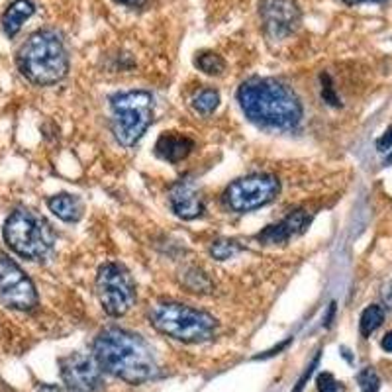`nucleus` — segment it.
Instances as JSON below:
<instances>
[{
	"label": "nucleus",
	"mask_w": 392,
	"mask_h": 392,
	"mask_svg": "<svg viewBox=\"0 0 392 392\" xmlns=\"http://www.w3.org/2000/svg\"><path fill=\"white\" fill-rule=\"evenodd\" d=\"M357 381H359V386L363 388V392H377L379 386H381V379H379V374L372 371L371 367L363 369L359 372V377H357Z\"/></svg>",
	"instance_id": "22"
},
{
	"label": "nucleus",
	"mask_w": 392,
	"mask_h": 392,
	"mask_svg": "<svg viewBox=\"0 0 392 392\" xmlns=\"http://www.w3.org/2000/svg\"><path fill=\"white\" fill-rule=\"evenodd\" d=\"M49 212L57 216L63 222H78L83 218V202L78 196L67 195V192H59V195L51 196L48 200Z\"/></svg>",
	"instance_id": "16"
},
{
	"label": "nucleus",
	"mask_w": 392,
	"mask_h": 392,
	"mask_svg": "<svg viewBox=\"0 0 392 392\" xmlns=\"http://www.w3.org/2000/svg\"><path fill=\"white\" fill-rule=\"evenodd\" d=\"M195 65L206 75H222L225 71V61L222 55H218L214 51H200L195 59Z\"/></svg>",
	"instance_id": "19"
},
{
	"label": "nucleus",
	"mask_w": 392,
	"mask_h": 392,
	"mask_svg": "<svg viewBox=\"0 0 392 392\" xmlns=\"http://www.w3.org/2000/svg\"><path fill=\"white\" fill-rule=\"evenodd\" d=\"M0 304L22 312L38 306V290L31 279L10 257H0Z\"/></svg>",
	"instance_id": "9"
},
{
	"label": "nucleus",
	"mask_w": 392,
	"mask_h": 392,
	"mask_svg": "<svg viewBox=\"0 0 392 392\" xmlns=\"http://www.w3.org/2000/svg\"><path fill=\"white\" fill-rule=\"evenodd\" d=\"M38 392H83V391H77V388H71L67 384H43V386H39Z\"/></svg>",
	"instance_id": "27"
},
{
	"label": "nucleus",
	"mask_w": 392,
	"mask_h": 392,
	"mask_svg": "<svg viewBox=\"0 0 392 392\" xmlns=\"http://www.w3.org/2000/svg\"><path fill=\"white\" fill-rule=\"evenodd\" d=\"M183 284H185L190 293L206 294L212 290V281H210L200 269H196V267L186 269L185 274H183Z\"/></svg>",
	"instance_id": "20"
},
{
	"label": "nucleus",
	"mask_w": 392,
	"mask_h": 392,
	"mask_svg": "<svg viewBox=\"0 0 392 392\" xmlns=\"http://www.w3.org/2000/svg\"><path fill=\"white\" fill-rule=\"evenodd\" d=\"M97 296L108 316L120 318L136 304V281L124 265L108 261L97 273Z\"/></svg>",
	"instance_id": "7"
},
{
	"label": "nucleus",
	"mask_w": 392,
	"mask_h": 392,
	"mask_svg": "<svg viewBox=\"0 0 392 392\" xmlns=\"http://www.w3.org/2000/svg\"><path fill=\"white\" fill-rule=\"evenodd\" d=\"M239 251V245L235 244V241H230V239H218L214 244L210 245V253L214 259L218 261H227V259H232L235 253Z\"/></svg>",
	"instance_id": "21"
},
{
	"label": "nucleus",
	"mask_w": 392,
	"mask_h": 392,
	"mask_svg": "<svg viewBox=\"0 0 392 392\" xmlns=\"http://www.w3.org/2000/svg\"><path fill=\"white\" fill-rule=\"evenodd\" d=\"M190 104H192V108H195L198 114L210 116L216 108L220 106V92L214 90V88H202V90H198L195 97H192Z\"/></svg>",
	"instance_id": "17"
},
{
	"label": "nucleus",
	"mask_w": 392,
	"mask_h": 392,
	"mask_svg": "<svg viewBox=\"0 0 392 392\" xmlns=\"http://www.w3.org/2000/svg\"><path fill=\"white\" fill-rule=\"evenodd\" d=\"M377 149L382 151V153H384V151H391L392 149V126L388 127V130H386V132H384L379 139H377Z\"/></svg>",
	"instance_id": "26"
},
{
	"label": "nucleus",
	"mask_w": 392,
	"mask_h": 392,
	"mask_svg": "<svg viewBox=\"0 0 392 392\" xmlns=\"http://www.w3.org/2000/svg\"><path fill=\"white\" fill-rule=\"evenodd\" d=\"M36 12V6L31 0H14L10 4L8 8L4 10L2 14V31L8 36V38H14L18 34L24 22Z\"/></svg>",
	"instance_id": "15"
},
{
	"label": "nucleus",
	"mask_w": 392,
	"mask_h": 392,
	"mask_svg": "<svg viewBox=\"0 0 392 392\" xmlns=\"http://www.w3.org/2000/svg\"><path fill=\"white\" fill-rule=\"evenodd\" d=\"M322 98L323 102H328V104H332V106H340V98H337L335 90H333L330 75H322Z\"/></svg>",
	"instance_id": "24"
},
{
	"label": "nucleus",
	"mask_w": 392,
	"mask_h": 392,
	"mask_svg": "<svg viewBox=\"0 0 392 392\" xmlns=\"http://www.w3.org/2000/svg\"><path fill=\"white\" fill-rule=\"evenodd\" d=\"M384 322V310L379 304H371L367 306L361 314L359 320V330H361L363 337H369L372 332H377L381 328V323Z\"/></svg>",
	"instance_id": "18"
},
{
	"label": "nucleus",
	"mask_w": 392,
	"mask_h": 392,
	"mask_svg": "<svg viewBox=\"0 0 392 392\" xmlns=\"http://www.w3.org/2000/svg\"><path fill=\"white\" fill-rule=\"evenodd\" d=\"M237 102L247 120L269 130H294L302 122V102L283 80L251 77L237 88Z\"/></svg>",
	"instance_id": "1"
},
{
	"label": "nucleus",
	"mask_w": 392,
	"mask_h": 392,
	"mask_svg": "<svg viewBox=\"0 0 392 392\" xmlns=\"http://www.w3.org/2000/svg\"><path fill=\"white\" fill-rule=\"evenodd\" d=\"M318 392H340V384L333 379L332 372H320L316 379Z\"/></svg>",
	"instance_id": "23"
},
{
	"label": "nucleus",
	"mask_w": 392,
	"mask_h": 392,
	"mask_svg": "<svg viewBox=\"0 0 392 392\" xmlns=\"http://www.w3.org/2000/svg\"><path fill=\"white\" fill-rule=\"evenodd\" d=\"M169 204L171 210L183 220H196L204 212V202L200 195L196 192L192 183L188 181H176L169 188Z\"/></svg>",
	"instance_id": "13"
},
{
	"label": "nucleus",
	"mask_w": 392,
	"mask_h": 392,
	"mask_svg": "<svg viewBox=\"0 0 392 392\" xmlns=\"http://www.w3.org/2000/svg\"><path fill=\"white\" fill-rule=\"evenodd\" d=\"M381 347L386 353H392V332H388L386 335H384V337H382Z\"/></svg>",
	"instance_id": "28"
},
{
	"label": "nucleus",
	"mask_w": 392,
	"mask_h": 392,
	"mask_svg": "<svg viewBox=\"0 0 392 392\" xmlns=\"http://www.w3.org/2000/svg\"><path fill=\"white\" fill-rule=\"evenodd\" d=\"M63 382L83 392H98L102 388V369L94 355L73 353L59 361Z\"/></svg>",
	"instance_id": "11"
},
{
	"label": "nucleus",
	"mask_w": 392,
	"mask_h": 392,
	"mask_svg": "<svg viewBox=\"0 0 392 392\" xmlns=\"http://www.w3.org/2000/svg\"><path fill=\"white\" fill-rule=\"evenodd\" d=\"M279 192H281V183L276 176L255 173V175L241 176L225 186L224 202L230 210H234L237 214H245L273 202Z\"/></svg>",
	"instance_id": "8"
},
{
	"label": "nucleus",
	"mask_w": 392,
	"mask_h": 392,
	"mask_svg": "<svg viewBox=\"0 0 392 392\" xmlns=\"http://www.w3.org/2000/svg\"><path fill=\"white\" fill-rule=\"evenodd\" d=\"M4 241L8 247L24 259L43 261L53 253L55 247V232L41 216L28 208H18L4 222Z\"/></svg>",
	"instance_id": "5"
},
{
	"label": "nucleus",
	"mask_w": 392,
	"mask_h": 392,
	"mask_svg": "<svg viewBox=\"0 0 392 392\" xmlns=\"http://www.w3.org/2000/svg\"><path fill=\"white\" fill-rule=\"evenodd\" d=\"M20 73L31 85L49 87L67 77L69 53L55 29H38L29 36L16 55Z\"/></svg>",
	"instance_id": "3"
},
{
	"label": "nucleus",
	"mask_w": 392,
	"mask_h": 392,
	"mask_svg": "<svg viewBox=\"0 0 392 392\" xmlns=\"http://www.w3.org/2000/svg\"><path fill=\"white\" fill-rule=\"evenodd\" d=\"M345 4H363V2H381V0H343Z\"/></svg>",
	"instance_id": "31"
},
{
	"label": "nucleus",
	"mask_w": 392,
	"mask_h": 392,
	"mask_svg": "<svg viewBox=\"0 0 392 392\" xmlns=\"http://www.w3.org/2000/svg\"><path fill=\"white\" fill-rule=\"evenodd\" d=\"M157 332L183 343H202L214 337L218 320L212 314L181 302H159L149 314Z\"/></svg>",
	"instance_id": "4"
},
{
	"label": "nucleus",
	"mask_w": 392,
	"mask_h": 392,
	"mask_svg": "<svg viewBox=\"0 0 392 392\" xmlns=\"http://www.w3.org/2000/svg\"><path fill=\"white\" fill-rule=\"evenodd\" d=\"M259 14L263 20V29L267 38L283 41L290 38L300 26V8L296 0H261Z\"/></svg>",
	"instance_id": "10"
},
{
	"label": "nucleus",
	"mask_w": 392,
	"mask_h": 392,
	"mask_svg": "<svg viewBox=\"0 0 392 392\" xmlns=\"http://www.w3.org/2000/svg\"><path fill=\"white\" fill-rule=\"evenodd\" d=\"M92 355L102 371L130 384L151 381L159 372L151 345L141 335L114 326L98 333Z\"/></svg>",
	"instance_id": "2"
},
{
	"label": "nucleus",
	"mask_w": 392,
	"mask_h": 392,
	"mask_svg": "<svg viewBox=\"0 0 392 392\" xmlns=\"http://www.w3.org/2000/svg\"><path fill=\"white\" fill-rule=\"evenodd\" d=\"M391 163H392V151H391V153H388V157L384 159V165H391Z\"/></svg>",
	"instance_id": "32"
},
{
	"label": "nucleus",
	"mask_w": 392,
	"mask_h": 392,
	"mask_svg": "<svg viewBox=\"0 0 392 392\" xmlns=\"http://www.w3.org/2000/svg\"><path fill=\"white\" fill-rule=\"evenodd\" d=\"M118 4H124V6H132V8H139L146 4V0H116Z\"/></svg>",
	"instance_id": "29"
},
{
	"label": "nucleus",
	"mask_w": 392,
	"mask_h": 392,
	"mask_svg": "<svg viewBox=\"0 0 392 392\" xmlns=\"http://www.w3.org/2000/svg\"><path fill=\"white\" fill-rule=\"evenodd\" d=\"M112 134L124 147H134L153 122V97L147 90H126L110 97Z\"/></svg>",
	"instance_id": "6"
},
{
	"label": "nucleus",
	"mask_w": 392,
	"mask_h": 392,
	"mask_svg": "<svg viewBox=\"0 0 392 392\" xmlns=\"http://www.w3.org/2000/svg\"><path fill=\"white\" fill-rule=\"evenodd\" d=\"M318 363H320V351L316 353V357L312 359V363L306 367V371L302 372V377L298 379V382H296V388H294L293 392H302L304 391V386H306V382H308V379L312 377V372H314V369L318 367Z\"/></svg>",
	"instance_id": "25"
},
{
	"label": "nucleus",
	"mask_w": 392,
	"mask_h": 392,
	"mask_svg": "<svg viewBox=\"0 0 392 392\" xmlns=\"http://www.w3.org/2000/svg\"><path fill=\"white\" fill-rule=\"evenodd\" d=\"M310 222H312V216L308 214L306 210H294L286 218H283L279 224L267 225L263 232L257 234V239L265 245L286 244L288 239L304 234L308 230Z\"/></svg>",
	"instance_id": "12"
},
{
	"label": "nucleus",
	"mask_w": 392,
	"mask_h": 392,
	"mask_svg": "<svg viewBox=\"0 0 392 392\" xmlns=\"http://www.w3.org/2000/svg\"><path fill=\"white\" fill-rule=\"evenodd\" d=\"M333 312H335V304H330V312H328V318H326V322H323V326L328 328L330 323H332V318H333Z\"/></svg>",
	"instance_id": "30"
},
{
	"label": "nucleus",
	"mask_w": 392,
	"mask_h": 392,
	"mask_svg": "<svg viewBox=\"0 0 392 392\" xmlns=\"http://www.w3.org/2000/svg\"><path fill=\"white\" fill-rule=\"evenodd\" d=\"M195 149V141L190 137L181 136L175 132H169L157 139L155 153L161 159H165L169 163H178L190 155V151Z\"/></svg>",
	"instance_id": "14"
}]
</instances>
